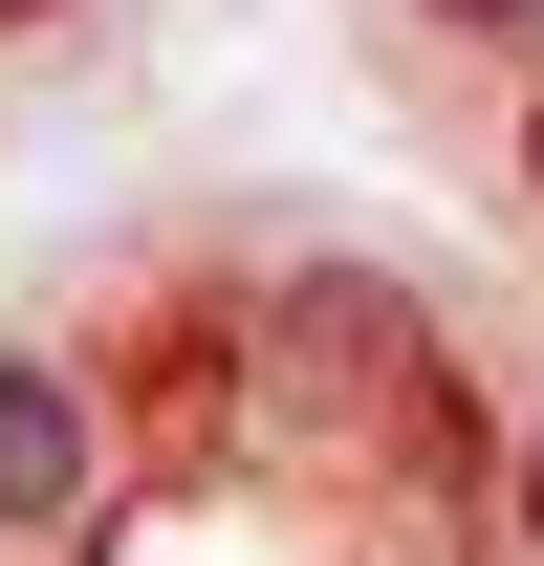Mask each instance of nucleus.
Masks as SVG:
<instances>
[{
    "label": "nucleus",
    "instance_id": "1",
    "mask_svg": "<svg viewBox=\"0 0 544 566\" xmlns=\"http://www.w3.org/2000/svg\"><path fill=\"white\" fill-rule=\"evenodd\" d=\"M240 370H262L283 458H348V480H458V458H479V392H458V349H436V305H414V283L283 262L262 327H240Z\"/></svg>",
    "mask_w": 544,
    "mask_h": 566
},
{
    "label": "nucleus",
    "instance_id": "2",
    "mask_svg": "<svg viewBox=\"0 0 544 566\" xmlns=\"http://www.w3.org/2000/svg\"><path fill=\"white\" fill-rule=\"evenodd\" d=\"M87 458H109V436H87V392H66L44 349H0V523H66Z\"/></svg>",
    "mask_w": 544,
    "mask_h": 566
},
{
    "label": "nucleus",
    "instance_id": "3",
    "mask_svg": "<svg viewBox=\"0 0 544 566\" xmlns=\"http://www.w3.org/2000/svg\"><path fill=\"white\" fill-rule=\"evenodd\" d=\"M436 22H479V44H523V66H544V0H436Z\"/></svg>",
    "mask_w": 544,
    "mask_h": 566
},
{
    "label": "nucleus",
    "instance_id": "4",
    "mask_svg": "<svg viewBox=\"0 0 544 566\" xmlns=\"http://www.w3.org/2000/svg\"><path fill=\"white\" fill-rule=\"evenodd\" d=\"M501 523H523V566H544V436H523V458H501Z\"/></svg>",
    "mask_w": 544,
    "mask_h": 566
},
{
    "label": "nucleus",
    "instance_id": "5",
    "mask_svg": "<svg viewBox=\"0 0 544 566\" xmlns=\"http://www.w3.org/2000/svg\"><path fill=\"white\" fill-rule=\"evenodd\" d=\"M44 22H87V0H0V44H44Z\"/></svg>",
    "mask_w": 544,
    "mask_h": 566
},
{
    "label": "nucleus",
    "instance_id": "6",
    "mask_svg": "<svg viewBox=\"0 0 544 566\" xmlns=\"http://www.w3.org/2000/svg\"><path fill=\"white\" fill-rule=\"evenodd\" d=\"M523 197H544V109H523Z\"/></svg>",
    "mask_w": 544,
    "mask_h": 566
}]
</instances>
